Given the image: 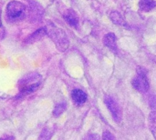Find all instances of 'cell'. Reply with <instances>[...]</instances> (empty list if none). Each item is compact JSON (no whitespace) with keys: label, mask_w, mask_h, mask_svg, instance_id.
I'll list each match as a JSON object with an SVG mask.
<instances>
[{"label":"cell","mask_w":156,"mask_h":140,"mask_svg":"<svg viewBox=\"0 0 156 140\" xmlns=\"http://www.w3.org/2000/svg\"><path fill=\"white\" fill-rule=\"evenodd\" d=\"M110 18L111 20L116 24V25H120V26H126V23L123 19V17L122 16V15L118 12V11H112L110 14Z\"/></svg>","instance_id":"cell-11"},{"label":"cell","mask_w":156,"mask_h":140,"mask_svg":"<svg viewBox=\"0 0 156 140\" xmlns=\"http://www.w3.org/2000/svg\"><path fill=\"white\" fill-rule=\"evenodd\" d=\"M133 87L140 93H146L149 90V80L147 77V72L143 67L137 68V75L132 81Z\"/></svg>","instance_id":"cell-1"},{"label":"cell","mask_w":156,"mask_h":140,"mask_svg":"<svg viewBox=\"0 0 156 140\" xmlns=\"http://www.w3.org/2000/svg\"><path fill=\"white\" fill-rule=\"evenodd\" d=\"M65 110H66V105L64 103L58 104L55 107L54 111H53V115H54V117H59Z\"/></svg>","instance_id":"cell-12"},{"label":"cell","mask_w":156,"mask_h":140,"mask_svg":"<svg viewBox=\"0 0 156 140\" xmlns=\"http://www.w3.org/2000/svg\"><path fill=\"white\" fill-rule=\"evenodd\" d=\"M103 43L104 45L109 47L111 50L116 51L117 50V42H116V36L114 33H108L103 37Z\"/></svg>","instance_id":"cell-7"},{"label":"cell","mask_w":156,"mask_h":140,"mask_svg":"<svg viewBox=\"0 0 156 140\" xmlns=\"http://www.w3.org/2000/svg\"><path fill=\"white\" fill-rule=\"evenodd\" d=\"M156 7V1L154 0H140L139 8L142 12L148 13Z\"/></svg>","instance_id":"cell-8"},{"label":"cell","mask_w":156,"mask_h":140,"mask_svg":"<svg viewBox=\"0 0 156 140\" xmlns=\"http://www.w3.org/2000/svg\"><path fill=\"white\" fill-rule=\"evenodd\" d=\"M71 98L73 100V102L78 105V106H81L83 105L88 98L87 94L80 89H74L71 93Z\"/></svg>","instance_id":"cell-6"},{"label":"cell","mask_w":156,"mask_h":140,"mask_svg":"<svg viewBox=\"0 0 156 140\" xmlns=\"http://www.w3.org/2000/svg\"><path fill=\"white\" fill-rule=\"evenodd\" d=\"M84 140H101V138L97 134H90V135H88Z\"/></svg>","instance_id":"cell-15"},{"label":"cell","mask_w":156,"mask_h":140,"mask_svg":"<svg viewBox=\"0 0 156 140\" xmlns=\"http://www.w3.org/2000/svg\"><path fill=\"white\" fill-rule=\"evenodd\" d=\"M5 10H6V14L10 19L16 20V19L21 18L24 15L25 5L23 3H21L19 1L13 0L7 4Z\"/></svg>","instance_id":"cell-2"},{"label":"cell","mask_w":156,"mask_h":140,"mask_svg":"<svg viewBox=\"0 0 156 140\" xmlns=\"http://www.w3.org/2000/svg\"><path fill=\"white\" fill-rule=\"evenodd\" d=\"M148 125L149 128L154 135V138L156 139V110L151 112V114L148 117Z\"/></svg>","instance_id":"cell-10"},{"label":"cell","mask_w":156,"mask_h":140,"mask_svg":"<svg viewBox=\"0 0 156 140\" xmlns=\"http://www.w3.org/2000/svg\"><path fill=\"white\" fill-rule=\"evenodd\" d=\"M51 135H52V131H50L49 128H45L42 131L38 140H49L51 138Z\"/></svg>","instance_id":"cell-13"},{"label":"cell","mask_w":156,"mask_h":140,"mask_svg":"<svg viewBox=\"0 0 156 140\" xmlns=\"http://www.w3.org/2000/svg\"><path fill=\"white\" fill-rule=\"evenodd\" d=\"M102 140H116L114 136L109 131H104L102 134Z\"/></svg>","instance_id":"cell-14"},{"label":"cell","mask_w":156,"mask_h":140,"mask_svg":"<svg viewBox=\"0 0 156 140\" xmlns=\"http://www.w3.org/2000/svg\"><path fill=\"white\" fill-rule=\"evenodd\" d=\"M63 17L65 21L72 27H77L79 25V15L73 9H67L64 14Z\"/></svg>","instance_id":"cell-5"},{"label":"cell","mask_w":156,"mask_h":140,"mask_svg":"<svg viewBox=\"0 0 156 140\" xmlns=\"http://www.w3.org/2000/svg\"><path fill=\"white\" fill-rule=\"evenodd\" d=\"M104 103L106 104L108 109L110 110L113 119L117 123L121 122V120H122V110H121L119 105L117 104V102L112 97L106 96L104 97Z\"/></svg>","instance_id":"cell-4"},{"label":"cell","mask_w":156,"mask_h":140,"mask_svg":"<svg viewBox=\"0 0 156 140\" xmlns=\"http://www.w3.org/2000/svg\"><path fill=\"white\" fill-rule=\"evenodd\" d=\"M4 34H5V30L3 28V25H2V21H1V11H0V37L1 38L4 37Z\"/></svg>","instance_id":"cell-16"},{"label":"cell","mask_w":156,"mask_h":140,"mask_svg":"<svg viewBox=\"0 0 156 140\" xmlns=\"http://www.w3.org/2000/svg\"><path fill=\"white\" fill-rule=\"evenodd\" d=\"M0 140H15V138L13 136H9V135H4L3 137L0 138Z\"/></svg>","instance_id":"cell-17"},{"label":"cell","mask_w":156,"mask_h":140,"mask_svg":"<svg viewBox=\"0 0 156 140\" xmlns=\"http://www.w3.org/2000/svg\"><path fill=\"white\" fill-rule=\"evenodd\" d=\"M46 34H47V29H46L45 27L40 28V29H38L37 31L34 32L30 36H28V37L26 39V42H27V43H29V44L35 43V42L40 40Z\"/></svg>","instance_id":"cell-9"},{"label":"cell","mask_w":156,"mask_h":140,"mask_svg":"<svg viewBox=\"0 0 156 140\" xmlns=\"http://www.w3.org/2000/svg\"><path fill=\"white\" fill-rule=\"evenodd\" d=\"M50 36L52 37L57 47L60 51H65L69 46V39L66 36V33L59 28H53L50 31Z\"/></svg>","instance_id":"cell-3"}]
</instances>
